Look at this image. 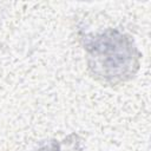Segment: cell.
Here are the masks:
<instances>
[{
  "instance_id": "cell-1",
  "label": "cell",
  "mask_w": 151,
  "mask_h": 151,
  "mask_svg": "<svg viewBox=\"0 0 151 151\" xmlns=\"http://www.w3.org/2000/svg\"><path fill=\"white\" fill-rule=\"evenodd\" d=\"M87 50L94 58V66L106 78L126 76L134 63L133 47L127 38L117 31H109L91 40Z\"/></svg>"
},
{
  "instance_id": "cell-2",
  "label": "cell",
  "mask_w": 151,
  "mask_h": 151,
  "mask_svg": "<svg viewBox=\"0 0 151 151\" xmlns=\"http://www.w3.org/2000/svg\"><path fill=\"white\" fill-rule=\"evenodd\" d=\"M39 151H59V146L57 143H50L48 145L41 147Z\"/></svg>"
}]
</instances>
